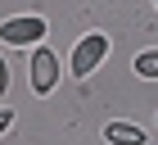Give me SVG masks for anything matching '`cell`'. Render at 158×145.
<instances>
[{
    "mask_svg": "<svg viewBox=\"0 0 158 145\" xmlns=\"http://www.w3.org/2000/svg\"><path fill=\"white\" fill-rule=\"evenodd\" d=\"M104 59H109V36H104V32H86L81 41L73 46L68 72H73V77H90V72H95Z\"/></svg>",
    "mask_w": 158,
    "mask_h": 145,
    "instance_id": "1",
    "label": "cell"
},
{
    "mask_svg": "<svg viewBox=\"0 0 158 145\" xmlns=\"http://www.w3.org/2000/svg\"><path fill=\"white\" fill-rule=\"evenodd\" d=\"M45 36V18L41 14H23V18H5L0 23V41L5 46H36Z\"/></svg>",
    "mask_w": 158,
    "mask_h": 145,
    "instance_id": "2",
    "label": "cell"
},
{
    "mask_svg": "<svg viewBox=\"0 0 158 145\" xmlns=\"http://www.w3.org/2000/svg\"><path fill=\"white\" fill-rule=\"evenodd\" d=\"M59 86V55L50 46H36L32 50V91L36 95H50Z\"/></svg>",
    "mask_w": 158,
    "mask_h": 145,
    "instance_id": "3",
    "label": "cell"
},
{
    "mask_svg": "<svg viewBox=\"0 0 158 145\" xmlns=\"http://www.w3.org/2000/svg\"><path fill=\"white\" fill-rule=\"evenodd\" d=\"M104 141L109 145H145V127H135V122H109Z\"/></svg>",
    "mask_w": 158,
    "mask_h": 145,
    "instance_id": "4",
    "label": "cell"
},
{
    "mask_svg": "<svg viewBox=\"0 0 158 145\" xmlns=\"http://www.w3.org/2000/svg\"><path fill=\"white\" fill-rule=\"evenodd\" d=\"M135 77L158 82V50H140V55H135Z\"/></svg>",
    "mask_w": 158,
    "mask_h": 145,
    "instance_id": "5",
    "label": "cell"
},
{
    "mask_svg": "<svg viewBox=\"0 0 158 145\" xmlns=\"http://www.w3.org/2000/svg\"><path fill=\"white\" fill-rule=\"evenodd\" d=\"M5 91H9V64L0 59V100H5Z\"/></svg>",
    "mask_w": 158,
    "mask_h": 145,
    "instance_id": "6",
    "label": "cell"
},
{
    "mask_svg": "<svg viewBox=\"0 0 158 145\" xmlns=\"http://www.w3.org/2000/svg\"><path fill=\"white\" fill-rule=\"evenodd\" d=\"M9 122H14V113H9V109H0V132H9Z\"/></svg>",
    "mask_w": 158,
    "mask_h": 145,
    "instance_id": "7",
    "label": "cell"
},
{
    "mask_svg": "<svg viewBox=\"0 0 158 145\" xmlns=\"http://www.w3.org/2000/svg\"><path fill=\"white\" fill-rule=\"evenodd\" d=\"M154 5H158V0H154Z\"/></svg>",
    "mask_w": 158,
    "mask_h": 145,
    "instance_id": "8",
    "label": "cell"
}]
</instances>
